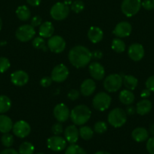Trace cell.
Listing matches in <instances>:
<instances>
[{
  "label": "cell",
  "instance_id": "obj_1",
  "mask_svg": "<svg viewBox=\"0 0 154 154\" xmlns=\"http://www.w3.org/2000/svg\"><path fill=\"white\" fill-rule=\"evenodd\" d=\"M68 59L72 66L81 69L89 64L92 59V54L86 47L77 45L69 51Z\"/></svg>",
  "mask_w": 154,
  "mask_h": 154
},
{
  "label": "cell",
  "instance_id": "obj_2",
  "mask_svg": "<svg viewBox=\"0 0 154 154\" xmlns=\"http://www.w3.org/2000/svg\"><path fill=\"white\" fill-rule=\"evenodd\" d=\"M91 111L85 105H79L74 107L70 112V119L75 126H82L85 124L91 118Z\"/></svg>",
  "mask_w": 154,
  "mask_h": 154
},
{
  "label": "cell",
  "instance_id": "obj_3",
  "mask_svg": "<svg viewBox=\"0 0 154 154\" xmlns=\"http://www.w3.org/2000/svg\"><path fill=\"white\" fill-rule=\"evenodd\" d=\"M109 124L113 127L119 128L125 124L127 121V114L125 111L120 108H116L112 110L107 116Z\"/></svg>",
  "mask_w": 154,
  "mask_h": 154
},
{
  "label": "cell",
  "instance_id": "obj_4",
  "mask_svg": "<svg viewBox=\"0 0 154 154\" xmlns=\"http://www.w3.org/2000/svg\"><path fill=\"white\" fill-rule=\"evenodd\" d=\"M122 84V77L119 74H111L106 77L104 81V87L109 93H115L121 89Z\"/></svg>",
  "mask_w": 154,
  "mask_h": 154
},
{
  "label": "cell",
  "instance_id": "obj_5",
  "mask_svg": "<svg viewBox=\"0 0 154 154\" xmlns=\"http://www.w3.org/2000/svg\"><path fill=\"white\" fill-rule=\"evenodd\" d=\"M112 99L110 95L104 92L98 93L95 96L92 100L94 108L98 111H104L109 108L111 105Z\"/></svg>",
  "mask_w": 154,
  "mask_h": 154
},
{
  "label": "cell",
  "instance_id": "obj_6",
  "mask_svg": "<svg viewBox=\"0 0 154 154\" xmlns=\"http://www.w3.org/2000/svg\"><path fill=\"white\" fill-rule=\"evenodd\" d=\"M141 7V0H123L121 4L122 12L128 17L137 14Z\"/></svg>",
  "mask_w": 154,
  "mask_h": 154
},
{
  "label": "cell",
  "instance_id": "obj_7",
  "mask_svg": "<svg viewBox=\"0 0 154 154\" xmlns=\"http://www.w3.org/2000/svg\"><path fill=\"white\" fill-rule=\"evenodd\" d=\"M69 5L63 2H57L51 7L50 15L54 20L57 21L66 19L69 14Z\"/></svg>",
  "mask_w": 154,
  "mask_h": 154
},
{
  "label": "cell",
  "instance_id": "obj_8",
  "mask_svg": "<svg viewBox=\"0 0 154 154\" xmlns=\"http://www.w3.org/2000/svg\"><path fill=\"white\" fill-rule=\"evenodd\" d=\"M36 35V31L33 26L24 24L18 27L15 32L17 39L21 42H27L31 41Z\"/></svg>",
  "mask_w": 154,
  "mask_h": 154
},
{
  "label": "cell",
  "instance_id": "obj_9",
  "mask_svg": "<svg viewBox=\"0 0 154 154\" xmlns=\"http://www.w3.org/2000/svg\"><path fill=\"white\" fill-rule=\"evenodd\" d=\"M48 48L54 54H60L66 48V42L60 35H52L47 42Z\"/></svg>",
  "mask_w": 154,
  "mask_h": 154
},
{
  "label": "cell",
  "instance_id": "obj_10",
  "mask_svg": "<svg viewBox=\"0 0 154 154\" xmlns=\"http://www.w3.org/2000/svg\"><path fill=\"white\" fill-rule=\"evenodd\" d=\"M69 76V69L65 65L60 64L54 66L51 71V78L54 82L62 83L66 80Z\"/></svg>",
  "mask_w": 154,
  "mask_h": 154
},
{
  "label": "cell",
  "instance_id": "obj_11",
  "mask_svg": "<svg viewBox=\"0 0 154 154\" xmlns=\"http://www.w3.org/2000/svg\"><path fill=\"white\" fill-rule=\"evenodd\" d=\"M12 131L17 137L20 138H24L30 134L31 127L25 120H19L13 125Z\"/></svg>",
  "mask_w": 154,
  "mask_h": 154
},
{
  "label": "cell",
  "instance_id": "obj_12",
  "mask_svg": "<svg viewBox=\"0 0 154 154\" xmlns=\"http://www.w3.org/2000/svg\"><path fill=\"white\" fill-rule=\"evenodd\" d=\"M47 146L50 150L54 152H60L64 150L66 147V141L60 135H54L47 140Z\"/></svg>",
  "mask_w": 154,
  "mask_h": 154
},
{
  "label": "cell",
  "instance_id": "obj_13",
  "mask_svg": "<svg viewBox=\"0 0 154 154\" xmlns=\"http://www.w3.org/2000/svg\"><path fill=\"white\" fill-rule=\"evenodd\" d=\"M54 117L57 122H66L70 117V111L69 108L63 103H59L55 105L53 110Z\"/></svg>",
  "mask_w": 154,
  "mask_h": 154
},
{
  "label": "cell",
  "instance_id": "obj_14",
  "mask_svg": "<svg viewBox=\"0 0 154 154\" xmlns=\"http://www.w3.org/2000/svg\"><path fill=\"white\" fill-rule=\"evenodd\" d=\"M144 48L139 43H134L128 47V55L134 62L140 61L144 57Z\"/></svg>",
  "mask_w": 154,
  "mask_h": 154
},
{
  "label": "cell",
  "instance_id": "obj_15",
  "mask_svg": "<svg viewBox=\"0 0 154 154\" xmlns=\"http://www.w3.org/2000/svg\"><path fill=\"white\" fill-rule=\"evenodd\" d=\"M131 31H132L131 24L127 21H122L116 24L113 33L116 37L122 38L129 36L131 35Z\"/></svg>",
  "mask_w": 154,
  "mask_h": 154
},
{
  "label": "cell",
  "instance_id": "obj_16",
  "mask_svg": "<svg viewBox=\"0 0 154 154\" xmlns=\"http://www.w3.org/2000/svg\"><path fill=\"white\" fill-rule=\"evenodd\" d=\"M29 75L23 70L15 71L11 75V81L17 87H23L29 82Z\"/></svg>",
  "mask_w": 154,
  "mask_h": 154
},
{
  "label": "cell",
  "instance_id": "obj_17",
  "mask_svg": "<svg viewBox=\"0 0 154 154\" xmlns=\"http://www.w3.org/2000/svg\"><path fill=\"white\" fill-rule=\"evenodd\" d=\"M88 72L92 78L96 81H101L105 77V69L104 66L98 62H94L89 65Z\"/></svg>",
  "mask_w": 154,
  "mask_h": 154
},
{
  "label": "cell",
  "instance_id": "obj_18",
  "mask_svg": "<svg viewBox=\"0 0 154 154\" xmlns=\"http://www.w3.org/2000/svg\"><path fill=\"white\" fill-rule=\"evenodd\" d=\"M65 139L69 144H75L79 140V132L75 125H69L64 130Z\"/></svg>",
  "mask_w": 154,
  "mask_h": 154
},
{
  "label": "cell",
  "instance_id": "obj_19",
  "mask_svg": "<svg viewBox=\"0 0 154 154\" xmlns=\"http://www.w3.org/2000/svg\"><path fill=\"white\" fill-rule=\"evenodd\" d=\"M96 90V84L93 79H85L80 86V93L84 96H90Z\"/></svg>",
  "mask_w": 154,
  "mask_h": 154
},
{
  "label": "cell",
  "instance_id": "obj_20",
  "mask_svg": "<svg viewBox=\"0 0 154 154\" xmlns=\"http://www.w3.org/2000/svg\"><path fill=\"white\" fill-rule=\"evenodd\" d=\"M88 38L93 44L99 43L104 38V32L100 27L91 26L88 31Z\"/></svg>",
  "mask_w": 154,
  "mask_h": 154
},
{
  "label": "cell",
  "instance_id": "obj_21",
  "mask_svg": "<svg viewBox=\"0 0 154 154\" xmlns=\"http://www.w3.org/2000/svg\"><path fill=\"white\" fill-rule=\"evenodd\" d=\"M136 113L139 115H146L149 114L152 108V102L146 99H143L139 101L136 105Z\"/></svg>",
  "mask_w": 154,
  "mask_h": 154
},
{
  "label": "cell",
  "instance_id": "obj_22",
  "mask_svg": "<svg viewBox=\"0 0 154 154\" xmlns=\"http://www.w3.org/2000/svg\"><path fill=\"white\" fill-rule=\"evenodd\" d=\"M54 32V26L52 23L50 21H46L44 22L39 26V34L40 37L43 38H49L53 35Z\"/></svg>",
  "mask_w": 154,
  "mask_h": 154
},
{
  "label": "cell",
  "instance_id": "obj_23",
  "mask_svg": "<svg viewBox=\"0 0 154 154\" xmlns=\"http://www.w3.org/2000/svg\"><path fill=\"white\" fill-rule=\"evenodd\" d=\"M131 137L136 142H143L149 138V132L143 127H137L131 132Z\"/></svg>",
  "mask_w": 154,
  "mask_h": 154
},
{
  "label": "cell",
  "instance_id": "obj_24",
  "mask_svg": "<svg viewBox=\"0 0 154 154\" xmlns=\"http://www.w3.org/2000/svg\"><path fill=\"white\" fill-rule=\"evenodd\" d=\"M13 125V122L8 116L0 114V132L8 133L12 129Z\"/></svg>",
  "mask_w": 154,
  "mask_h": 154
},
{
  "label": "cell",
  "instance_id": "obj_25",
  "mask_svg": "<svg viewBox=\"0 0 154 154\" xmlns=\"http://www.w3.org/2000/svg\"><path fill=\"white\" fill-rule=\"evenodd\" d=\"M119 101L121 102V103L125 105H130L134 102V95L133 93V92L131 90H122L119 93Z\"/></svg>",
  "mask_w": 154,
  "mask_h": 154
},
{
  "label": "cell",
  "instance_id": "obj_26",
  "mask_svg": "<svg viewBox=\"0 0 154 154\" xmlns=\"http://www.w3.org/2000/svg\"><path fill=\"white\" fill-rule=\"evenodd\" d=\"M122 83L127 90H134L138 84V80L134 76L131 75H126L122 76Z\"/></svg>",
  "mask_w": 154,
  "mask_h": 154
},
{
  "label": "cell",
  "instance_id": "obj_27",
  "mask_svg": "<svg viewBox=\"0 0 154 154\" xmlns=\"http://www.w3.org/2000/svg\"><path fill=\"white\" fill-rule=\"evenodd\" d=\"M16 15L21 21L28 20L31 16V12L30 8L26 5H21L17 8Z\"/></svg>",
  "mask_w": 154,
  "mask_h": 154
},
{
  "label": "cell",
  "instance_id": "obj_28",
  "mask_svg": "<svg viewBox=\"0 0 154 154\" xmlns=\"http://www.w3.org/2000/svg\"><path fill=\"white\" fill-rule=\"evenodd\" d=\"M11 105L10 98L5 95L0 96V114L8 112L11 108Z\"/></svg>",
  "mask_w": 154,
  "mask_h": 154
},
{
  "label": "cell",
  "instance_id": "obj_29",
  "mask_svg": "<svg viewBox=\"0 0 154 154\" xmlns=\"http://www.w3.org/2000/svg\"><path fill=\"white\" fill-rule=\"evenodd\" d=\"M79 136L85 141H88L91 139L94 135V130L88 126H83L79 129Z\"/></svg>",
  "mask_w": 154,
  "mask_h": 154
},
{
  "label": "cell",
  "instance_id": "obj_30",
  "mask_svg": "<svg viewBox=\"0 0 154 154\" xmlns=\"http://www.w3.org/2000/svg\"><path fill=\"white\" fill-rule=\"evenodd\" d=\"M111 48L115 52L121 54L125 51V43L121 38H116L112 41Z\"/></svg>",
  "mask_w": 154,
  "mask_h": 154
},
{
  "label": "cell",
  "instance_id": "obj_31",
  "mask_svg": "<svg viewBox=\"0 0 154 154\" xmlns=\"http://www.w3.org/2000/svg\"><path fill=\"white\" fill-rule=\"evenodd\" d=\"M35 147L32 143L29 141H24L20 145L19 152L20 154H33Z\"/></svg>",
  "mask_w": 154,
  "mask_h": 154
},
{
  "label": "cell",
  "instance_id": "obj_32",
  "mask_svg": "<svg viewBox=\"0 0 154 154\" xmlns=\"http://www.w3.org/2000/svg\"><path fill=\"white\" fill-rule=\"evenodd\" d=\"M65 154H87V153L80 146L75 144H72L66 149Z\"/></svg>",
  "mask_w": 154,
  "mask_h": 154
},
{
  "label": "cell",
  "instance_id": "obj_33",
  "mask_svg": "<svg viewBox=\"0 0 154 154\" xmlns=\"http://www.w3.org/2000/svg\"><path fill=\"white\" fill-rule=\"evenodd\" d=\"M14 141V140L13 135H12L11 134L9 133V132H8V133H4L1 138L2 144V145L4 146V147H7V148H8V147H11V146L13 145Z\"/></svg>",
  "mask_w": 154,
  "mask_h": 154
},
{
  "label": "cell",
  "instance_id": "obj_34",
  "mask_svg": "<svg viewBox=\"0 0 154 154\" xmlns=\"http://www.w3.org/2000/svg\"><path fill=\"white\" fill-rule=\"evenodd\" d=\"M45 41L42 37H36L33 38V42H32V45L36 49L43 50V51H46L47 48L45 45Z\"/></svg>",
  "mask_w": 154,
  "mask_h": 154
},
{
  "label": "cell",
  "instance_id": "obj_35",
  "mask_svg": "<svg viewBox=\"0 0 154 154\" xmlns=\"http://www.w3.org/2000/svg\"><path fill=\"white\" fill-rule=\"evenodd\" d=\"M70 8L74 13L79 14L84 10L85 4L81 0H75V1L72 2V4L70 5Z\"/></svg>",
  "mask_w": 154,
  "mask_h": 154
},
{
  "label": "cell",
  "instance_id": "obj_36",
  "mask_svg": "<svg viewBox=\"0 0 154 154\" xmlns=\"http://www.w3.org/2000/svg\"><path fill=\"white\" fill-rule=\"evenodd\" d=\"M107 124L104 121H98L94 125V132L98 134H103L107 132Z\"/></svg>",
  "mask_w": 154,
  "mask_h": 154
},
{
  "label": "cell",
  "instance_id": "obj_37",
  "mask_svg": "<svg viewBox=\"0 0 154 154\" xmlns=\"http://www.w3.org/2000/svg\"><path fill=\"white\" fill-rule=\"evenodd\" d=\"M11 66L10 61L6 57H0V73H4Z\"/></svg>",
  "mask_w": 154,
  "mask_h": 154
},
{
  "label": "cell",
  "instance_id": "obj_38",
  "mask_svg": "<svg viewBox=\"0 0 154 154\" xmlns=\"http://www.w3.org/2000/svg\"><path fill=\"white\" fill-rule=\"evenodd\" d=\"M51 132L54 135H60L63 132V127L62 126L61 123L58 122V123H54L51 127Z\"/></svg>",
  "mask_w": 154,
  "mask_h": 154
},
{
  "label": "cell",
  "instance_id": "obj_39",
  "mask_svg": "<svg viewBox=\"0 0 154 154\" xmlns=\"http://www.w3.org/2000/svg\"><path fill=\"white\" fill-rule=\"evenodd\" d=\"M141 6L146 11H152L154 9V0H143L141 2Z\"/></svg>",
  "mask_w": 154,
  "mask_h": 154
},
{
  "label": "cell",
  "instance_id": "obj_40",
  "mask_svg": "<svg viewBox=\"0 0 154 154\" xmlns=\"http://www.w3.org/2000/svg\"><path fill=\"white\" fill-rule=\"evenodd\" d=\"M146 148L149 154H154V136L147 139Z\"/></svg>",
  "mask_w": 154,
  "mask_h": 154
},
{
  "label": "cell",
  "instance_id": "obj_41",
  "mask_svg": "<svg viewBox=\"0 0 154 154\" xmlns=\"http://www.w3.org/2000/svg\"><path fill=\"white\" fill-rule=\"evenodd\" d=\"M80 96V93L79 90H75V89H72V90H69V92L67 94V97L69 100L75 101L79 99Z\"/></svg>",
  "mask_w": 154,
  "mask_h": 154
},
{
  "label": "cell",
  "instance_id": "obj_42",
  "mask_svg": "<svg viewBox=\"0 0 154 154\" xmlns=\"http://www.w3.org/2000/svg\"><path fill=\"white\" fill-rule=\"evenodd\" d=\"M146 88L150 90L151 92H154V75L149 77L145 82Z\"/></svg>",
  "mask_w": 154,
  "mask_h": 154
},
{
  "label": "cell",
  "instance_id": "obj_43",
  "mask_svg": "<svg viewBox=\"0 0 154 154\" xmlns=\"http://www.w3.org/2000/svg\"><path fill=\"white\" fill-rule=\"evenodd\" d=\"M52 79L51 77L45 76L40 80V85L42 87H48L51 85L52 84Z\"/></svg>",
  "mask_w": 154,
  "mask_h": 154
},
{
  "label": "cell",
  "instance_id": "obj_44",
  "mask_svg": "<svg viewBox=\"0 0 154 154\" xmlns=\"http://www.w3.org/2000/svg\"><path fill=\"white\" fill-rule=\"evenodd\" d=\"M42 20L41 18V17H39V15H36V16H34L31 20V24L30 25L33 26V27H37L39 26L42 23Z\"/></svg>",
  "mask_w": 154,
  "mask_h": 154
},
{
  "label": "cell",
  "instance_id": "obj_45",
  "mask_svg": "<svg viewBox=\"0 0 154 154\" xmlns=\"http://www.w3.org/2000/svg\"><path fill=\"white\" fill-rule=\"evenodd\" d=\"M92 54V58L95 59V60H101L103 57V53L101 51H99V50H95L93 52H91Z\"/></svg>",
  "mask_w": 154,
  "mask_h": 154
},
{
  "label": "cell",
  "instance_id": "obj_46",
  "mask_svg": "<svg viewBox=\"0 0 154 154\" xmlns=\"http://www.w3.org/2000/svg\"><path fill=\"white\" fill-rule=\"evenodd\" d=\"M125 113H126L127 115H134L136 113V108L131 105H128V107L126 108V110H125Z\"/></svg>",
  "mask_w": 154,
  "mask_h": 154
},
{
  "label": "cell",
  "instance_id": "obj_47",
  "mask_svg": "<svg viewBox=\"0 0 154 154\" xmlns=\"http://www.w3.org/2000/svg\"><path fill=\"white\" fill-rule=\"evenodd\" d=\"M150 94H151L150 90H148L147 88H146L141 91V93H140V97L143 98V99H147L148 97H149Z\"/></svg>",
  "mask_w": 154,
  "mask_h": 154
},
{
  "label": "cell",
  "instance_id": "obj_48",
  "mask_svg": "<svg viewBox=\"0 0 154 154\" xmlns=\"http://www.w3.org/2000/svg\"><path fill=\"white\" fill-rule=\"evenodd\" d=\"M0 154H20L19 152H18L17 150H15L14 149L12 148H7L3 150L0 153Z\"/></svg>",
  "mask_w": 154,
  "mask_h": 154
},
{
  "label": "cell",
  "instance_id": "obj_49",
  "mask_svg": "<svg viewBox=\"0 0 154 154\" xmlns=\"http://www.w3.org/2000/svg\"><path fill=\"white\" fill-rule=\"evenodd\" d=\"M41 1L42 0H27V2L30 5L36 7V6H39L40 5Z\"/></svg>",
  "mask_w": 154,
  "mask_h": 154
},
{
  "label": "cell",
  "instance_id": "obj_50",
  "mask_svg": "<svg viewBox=\"0 0 154 154\" xmlns=\"http://www.w3.org/2000/svg\"><path fill=\"white\" fill-rule=\"evenodd\" d=\"M149 132L152 136H154V123L153 124L150 125V126H149Z\"/></svg>",
  "mask_w": 154,
  "mask_h": 154
},
{
  "label": "cell",
  "instance_id": "obj_51",
  "mask_svg": "<svg viewBox=\"0 0 154 154\" xmlns=\"http://www.w3.org/2000/svg\"><path fill=\"white\" fill-rule=\"evenodd\" d=\"M72 0H64L63 1V3H65L66 5H69L72 4Z\"/></svg>",
  "mask_w": 154,
  "mask_h": 154
},
{
  "label": "cell",
  "instance_id": "obj_52",
  "mask_svg": "<svg viewBox=\"0 0 154 154\" xmlns=\"http://www.w3.org/2000/svg\"><path fill=\"white\" fill-rule=\"evenodd\" d=\"M95 154H110V153H108V152H107V151H98V152H96V153H95Z\"/></svg>",
  "mask_w": 154,
  "mask_h": 154
},
{
  "label": "cell",
  "instance_id": "obj_53",
  "mask_svg": "<svg viewBox=\"0 0 154 154\" xmlns=\"http://www.w3.org/2000/svg\"><path fill=\"white\" fill-rule=\"evenodd\" d=\"M2 27V20L1 17H0V30H1Z\"/></svg>",
  "mask_w": 154,
  "mask_h": 154
},
{
  "label": "cell",
  "instance_id": "obj_54",
  "mask_svg": "<svg viewBox=\"0 0 154 154\" xmlns=\"http://www.w3.org/2000/svg\"><path fill=\"white\" fill-rule=\"evenodd\" d=\"M36 154H45V153H36Z\"/></svg>",
  "mask_w": 154,
  "mask_h": 154
}]
</instances>
